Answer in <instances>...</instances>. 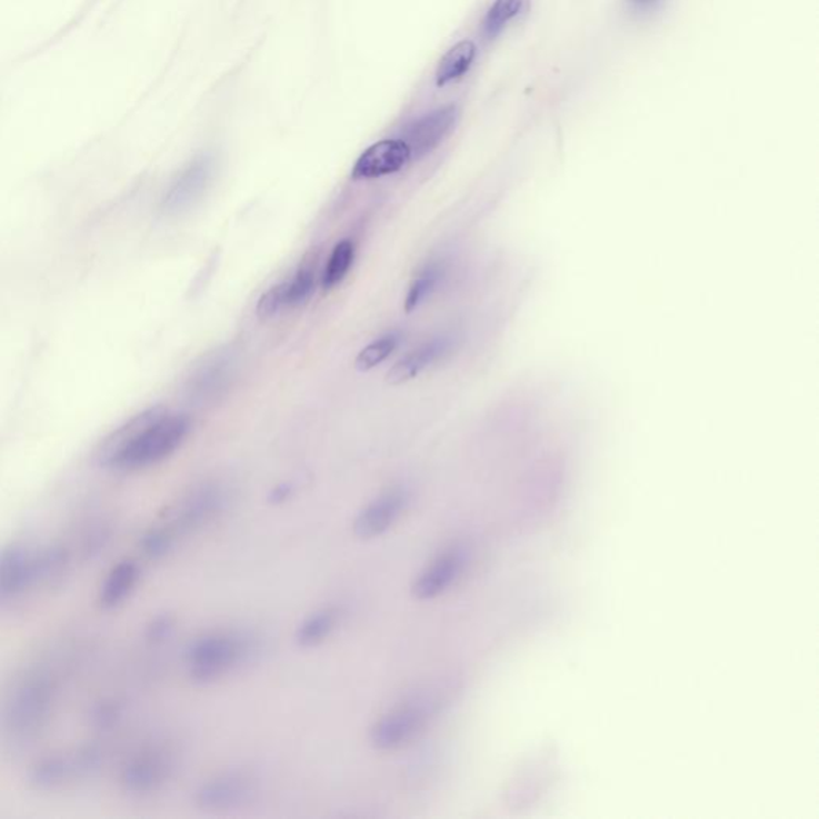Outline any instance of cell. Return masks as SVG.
I'll return each mask as SVG.
<instances>
[{
	"label": "cell",
	"mask_w": 819,
	"mask_h": 819,
	"mask_svg": "<svg viewBox=\"0 0 819 819\" xmlns=\"http://www.w3.org/2000/svg\"><path fill=\"white\" fill-rule=\"evenodd\" d=\"M100 766V752L92 748L50 753L32 768V781L39 788L57 789L89 777Z\"/></svg>",
	"instance_id": "ba28073f"
},
{
	"label": "cell",
	"mask_w": 819,
	"mask_h": 819,
	"mask_svg": "<svg viewBox=\"0 0 819 819\" xmlns=\"http://www.w3.org/2000/svg\"><path fill=\"white\" fill-rule=\"evenodd\" d=\"M443 278V268L439 263L426 266L423 271L410 283L409 293L406 298V311L411 312L418 308L426 298L431 297L432 291L439 286L440 279Z\"/></svg>",
	"instance_id": "44dd1931"
},
{
	"label": "cell",
	"mask_w": 819,
	"mask_h": 819,
	"mask_svg": "<svg viewBox=\"0 0 819 819\" xmlns=\"http://www.w3.org/2000/svg\"><path fill=\"white\" fill-rule=\"evenodd\" d=\"M141 580V569L133 559H123L108 571L101 582L98 600L107 610H114L127 602L137 591Z\"/></svg>",
	"instance_id": "9a60e30c"
},
{
	"label": "cell",
	"mask_w": 819,
	"mask_h": 819,
	"mask_svg": "<svg viewBox=\"0 0 819 819\" xmlns=\"http://www.w3.org/2000/svg\"><path fill=\"white\" fill-rule=\"evenodd\" d=\"M468 563V552L463 546L453 545L440 551L429 560L415 578L411 592L418 600H432L449 591L451 586L463 575Z\"/></svg>",
	"instance_id": "9c48e42d"
},
{
	"label": "cell",
	"mask_w": 819,
	"mask_h": 819,
	"mask_svg": "<svg viewBox=\"0 0 819 819\" xmlns=\"http://www.w3.org/2000/svg\"><path fill=\"white\" fill-rule=\"evenodd\" d=\"M432 719L428 701L407 700L378 717L370 730V741L378 751L396 752L420 740Z\"/></svg>",
	"instance_id": "8992f818"
},
{
	"label": "cell",
	"mask_w": 819,
	"mask_h": 819,
	"mask_svg": "<svg viewBox=\"0 0 819 819\" xmlns=\"http://www.w3.org/2000/svg\"><path fill=\"white\" fill-rule=\"evenodd\" d=\"M253 791V781L247 775H218L200 786L196 792V806L210 813H221L243 806Z\"/></svg>",
	"instance_id": "8fae6325"
},
{
	"label": "cell",
	"mask_w": 819,
	"mask_h": 819,
	"mask_svg": "<svg viewBox=\"0 0 819 819\" xmlns=\"http://www.w3.org/2000/svg\"><path fill=\"white\" fill-rule=\"evenodd\" d=\"M341 618H343V611L338 607L320 608L309 615L298 626L297 635H294L298 646L312 648L326 642L337 631Z\"/></svg>",
	"instance_id": "ac0fdd59"
},
{
	"label": "cell",
	"mask_w": 819,
	"mask_h": 819,
	"mask_svg": "<svg viewBox=\"0 0 819 819\" xmlns=\"http://www.w3.org/2000/svg\"><path fill=\"white\" fill-rule=\"evenodd\" d=\"M400 340H402V334L399 331H391V333L381 337L380 340L373 341V343L363 348L360 354L357 356L356 369L369 371L380 366V363H383L396 351Z\"/></svg>",
	"instance_id": "603a6c76"
},
{
	"label": "cell",
	"mask_w": 819,
	"mask_h": 819,
	"mask_svg": "<svg viewBox=\"0 0 819 819\" xmlns=\"http://www.w3.org/2000/svg\"><path fill=\"white\" fill-rule=\"evenodd\" d=\"M410 505V493L394 487L371 500L354 520V533L362 540H373L388 533L402 519Z\"/></svg>",
	"instance_id": "30bf717a"
},
{
	"label": "cell",
	"mask_w": 819,
	"mask_h": 819,
	"mask_svg": "<svg viewBox=\"0 0 819 819\" xmlns=\"http://www.w3.org/2000/svg\"><path fill=\"white\" fill-rule=\"evenodd\" d=\"M221 506L223 495L217 487H200L191 491L184 500L174 506L162 522L146 531L140 542L141 551L149 559H162L184 535L210 522Z\"/></svg>",
	"instance_id": "277c9868"
},
{
	"label": "cell",
	"mask_w": 819,
	"mask_h": 819,
	"mask_svg": "<svg viewBox=\"0 0 819 819\" xmlns=\"http://www.w3.org/2000/svg\"><path fill=\"white\" fill-rule=\"evenodd\" d=\"M458 122V108L446 107L429 112L425 118L411 123L403 134L411 158H423L442 143Z\"/></svg>",
	"instance_id": "7c38bea8"
},
{
	"label": "cell",
	"mask_w": 819,
	"mask_h": 819,
	"mask_svg": "<svg viewBox=\"0 0 819 819\" xmlns=\"http://www.w3.org/2000/svg\"><path fill=\"white\" fill-rule=\"evenodd\" d=\"M476 52L475 42H471V40H463V42H458L457 46L451 47L446 57L440 60L439 68H437V86H447V83L465 76L468 69L471 68L472 61H475Z\"/></svg>",
	"instance_id": "d6986e66"
},
{
	"label": "cell",
	"mask_w": 819,
	"mask_h": 819,
	"mask_svg": "<svg viewBox=\"0 0 819 819\" xmlns=\"http://www.w3.org/2000/svg\"><path fill=\"white\" fill-rule=\"evenodd\" d=\"M71 566L61 542H12L0 549V602H13L60 580Z\"/></svg>",
	"instance_id": "3957f363"
},
{
	"label": "cell",
	"mask_w": 819,
	"mask_h": 819,
	"mask_svg": "<svg viewBox=\"0 0 819 819\" xmlns=\"http://www.w3.org/2000/svg\"><path fill=\"white\" fill-rule=\"evenodd\" d=\"M251 655L249 637L214 631L198 637L186 651L189 676L199 683L223 679Z\"/></svg>",
	"instance_id": "5b68a950"
},
{
	"label": "cell",
	"mask_w": 819,
	"mask_h": 819,
	"mask_svg": "<svg viewBox=\"0 0 819 819\" xmlns=\"http://www.w3.org/2000/svg\"><path fill=\"white\" fill-rule=\"evenodd\" d=\"M411 160V151L403 140H383L362 152L354 169V180H373L402 170Z\"/></svg>",
	"instance_id": "4fadbf2b"
},
{
	"label": "cell",
	"mask_w": 819,
	"mask_h": 819,
	"mask_svg": "<svg viewBox=\"0 0 819 819\" xmlns=\"http://www.w3.org/2000/svg\"><path fill=\"white\" fill-rule=\"evenodd\" d=\"M527 0H495L490 7L486 20H483V34L487 38H497L498 34L522 12Z\"/></svg>",
	"instance_id": "7402d4cb"
},
{
	"label": "cell",
	"mask_w": 819,
	"mask_h": 819,
	"mask_svg": "<svg viewBox=\"0 0 819 819\" xmlns=\"http://www.w3.org/2000/svg\"><path fill=\"white\" fill-rule=\"evenodd\" d=\"M191 418L163 407L141 411L101 443L100 463L116 472H138L162 463L183 446Z\"/></svg>",
	"instance_id": "6da1fadb"
},
{
	"label": "cell",
	"mask_w": 819,
	"mask_h": 819,
	"mask_svg": "<svg viewBox=\"0 0 819 819\" xmlns=\"http://www.w3.org/2000/svg\"><path fill=\"white\" fill-rule=\"evenodd\" d=\"M451 341L449 338H432L426 343L418 346L417 349L402 357L399 362L388 371V383L402 384L417 378L421 371L431 367L437 360L442 359L450 351Z\"/></svg>",
	"instance_id": "2e32d148"
},
{
	"label": "cell",
	"mask_w": 819,
	"mask_h": 819,
	"mask_svg": "<svg viewBox=\"0 0 819 819\" xmlns=\"http://www.w3.org/2000/svg\"><path fill=\"white\" fill-rule=\"evenodd\" d=\"M316 272L312 268H301L289 282V308L306 303L314 291Z\"/></svg>",
	"instance_id": "d4e9b609"
},
{
	"label": "cell",
	"mask_w": 819,
	"mask_h": 819,
	"mask_svg": "<svg viewBox=\"0 0 819 819\" xmlns=\"http://www.w3.org/2000/svg\"><path fill=\"white\" fill-rule=\"evenodd\" d=\"M173 770V752L163 745H148L127 757L120 768L119 782L126 792L148 796L162 789Z\"/></svg>",
	"instance_id": "52a82bcc"
},
{
	"label": "cell",
	"mask_w": 819,
	"mask_h": 819,
	"mask_svg": "<svg viewBox=\"0 0 819 819\" xmlns=\"http://www.w3.org/2000/svg\"><path fill=\"white\" fill-rule=\"evenodd\" d=\"M210 162L207 159L196 160L178 177L172 188L163 198L162 210L166 213H178L188 210L192 203L202 198L210 180Z\"/></svg>",
	"instance_id": "5bb4252c"
},
{
	"label": "cell",
	"mask_w": 819,
	"mask_h": 819,
	"mask_svg": "<svg viewBox=\"0 0 819 819\" xmlns=\"http://www.w3.org/2000/svg\"><path fill=\"white\" fill-rule=\"evenodd\" d=\"M283 308H289V282L278 283L266 291L258 301L257 312L261 319H271Z\"/></svg>",
	"instance_id": "cb8c5ba5"
},
{
	"label": "cell",
	"mask_w": 819,
	"mask_h": 819,
	"mask_svg": "<svg viewBox=\"0 0 819 819\" xmlns=\"http://www.w3.org/2000/svg\"><path fill=\"white\" fill-rule=\"evenodd\" d=\"M52 665H34L14 677L0 698V735L10 742L34 740L57 709L61 682Z\"/></svg>",
	"instance_id": "7a4b0ae2"
},
{
	"label": "cell",
	"mask_w": 819,
	"mask_h": 819,
	"mask_svg": "<svg viewBox=\"0 0 819 819\" xmlns=\"http://www.w3.org/2000/svg\"><path fill=\"white\" fill-rule=\"evenodd\" d=\"M356 246L351 240H341L333 251H331L329 263L326 266V271L322 276L323 290H331L343 282L346 274L354 263Z\"/></svg>",
	"instance_id": "ffe728a7"
},
{
	"label": "cell",
	"mask_w": 819,
	"mask_h": 819,
	"mask_svg": "<svg viewBox=\"0 0 819 819\" xmlns=\"http://www.w3.org/2000/svg\"><path fill=\"white\" fill-rule=\"evenodd\" d=\"M231 380V362L226 357H220L198 370V373L192 377L189 392L196 400L210 402L223 394Z\"/></svg>",
	"instance_id": "e0dca14e"
},
{
	"label": "cell",
	"mask_w": 819,
	"mask_h": 819,
	"mask_svg": "<svg viewBox=\"0 0 819 819\" xmlns=\"http://www.w3.org/2000/svg\"><path fill=\"white\" fill-rule=\"evenodd\" d=\"M637 2H651V0H637Z\"/></svg>",
	"instance_id": "484cf974"
}]
</instances>
